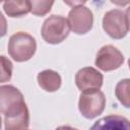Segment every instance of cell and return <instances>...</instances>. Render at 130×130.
<instances>
[{"mask_svg":"<svg viewBox=\"0 0 130 130\" xmlns=\"http://www.w3.org/2000/svg\"><path fill=\"white\" fill-rule=\"evenodd\" d=\"M68 22L73 32L78 35L86 34L92 27V12L87 7L82 6V4L73 6L68 14Z\"/></svg>","mask_w":130,"mask_h":130,"instance_id":"cell-6","label":"cell"},{"mask_svg":"<svg viewBox=\"0 0 130 130\" xmlns=\"http://www.w3.org/2000/svg\"><path fill=\"white\" fill-rule=\"evenodd\" d=\"M124 62L123 54L115 47L104 46L98 52L95 65L103 71H111L119 68Z\"/></svg>","mask_w":130,"mask_h":130,"instance_id":"cell-7","label":"cell"},{"mask_svg":"<svg viewBox=\"0 0 130 130\" xmlns=\"http://www.w3.org/2000/svg\"><path fill=\"white\" fill-rule=\"evenodd\" d=\"M56 130H77V129H75L73 127H70V126H60Z\"/></svg>","mask_w":130,"mask_h":130,"instance_id":"cell-16","label":"cell"},{"mask_svg":"<svg viewBox=\"0 0 130 130\" xmlns=\"http://www.w3.org/2000/svg\"><path fill=\"white\" fill-rule=\"evenodd\" d=\"M126 17H127V20H128V26H129V30H130V6L126 10Z\"/></svg>","mask_w":130,"mask_h":130,"instance_id":"cell-17","label":"cell"},{"mask_svg":"<svg viewBox=\"0 0 130 130\" xmlns=\"http://www.w3.org/2000/svg\"><path fill=\"white\" fill-rule=\"evenodd\" d=\"M11 75H12V63L5 56H1V82L10 80Z\"/></svg>","mask_w":130,"mask_h":130,"instance_id":"cell-15","label":"cell"},{"mask_svg":"<svg viewBox=\"0 0 130 130\" xmlns=\"http://www.w3.org/2000/svg\"><path fill=\"white\" fill-rule=\"evenodd\" d=\"M115 94L124 107L130 108V78L123 79L117 83Z\"/></svg>","mask_w":130,"mask_h":130,"instance_id":"cell-13","label":"cell"},{"mask_svg":"<svg viewBox=\"0 0 130 130\" xmlns=\"http://www.w3.org/2000/svg\"><path fill=\"white\" fill-rule=\"evenodd\" d=\"M105 106L106 98L100 89L85 91L80 94L78 108L81 115L86 119H93L102 114Z\"/></svg>","mask_w":130,"mask_h":130,"instance_id":"cell-4","label":"cell"},{"mask_svg":"<svg viewBox=\"0 0 130 130\" xmlns=\"http://www.w3.org/2000/svg\"><path fill=\"white\" fill-rule=\"evenodd\" d=\"M3 8L8 16L19 17L30 11V1H6L3 3Z\"/></svg>","mask_w":130,"mask_h":130,"instance_id":"cell-11","label":"cell"},{"mask_svg":"<svg viewBox=\"0 0 130 130\" xmlns=\"http://www.w3.org/2000/svg\"><path fill=\"white\" fill-rule=\"evenodd\" d=\"M89 130H130V121L120 115H109L99 119Z\"/></svg>","mask_w":130,"mask_h":130,"instance_id":"cell-9","label":"cell"},{"mask_svg":"<svg viewBox=\"0 0 130 130\" xmlns=\"http://www.w3.org/2000/svg\"><path fill=\"white\" fill-rule=\"evenodd\" d=\"M61 76L53 70H44L38 74V83L46 91L53 92L61 86Z\"/></svg>","mask_w":130,"mask_h":130,"instance_id":"cell-10","label":"cell"},{"mask_svg":"<svg viewBox=\"0 0 130 130\" xmlns=\"http://www.w3.org/2000/svg\"><path fill=\"white\" fill-rule=\"evenodd\" d=\"M103 28L113 39L124 38L129 30L126 14L119 9L108 11L103 18Z\"/></svg>","mask_w":130,"mask_h":130,"instance_id":"cell-5","label":"cell"},{"mask_svg":"<svg viewBox=\"0 0 130 130\" xmlns=\"http://www.w3.org/2000/svg\"><path fill=\"white\" fill-rule=\"evenodd\" d=\"M70 30L68 19L59 15H52L47 18L42 26V37L49 44H59L63 42Z\"/></svg>","mask_w":130,"mask_h":130,"instance_id":"cell-3","label":"cell"},{"mask_svg":"<svg viewBox=\"0 0 130 130\" xmlns=\"http://www.w3.org/2000/svg\"><path fill=\"white\" fill-rule=\"evenodd\" d=\"M75 83L82 92L98 90L103 84V75L92 67H84L77 71Z\"/></svg>","mask_w":130,"mask_h":130,"instance_id":"cell-8","label":"cell"},{"mask_svg":"<svg viewBox=\"0 0 130 130\" xmlns=\"http://www.w3.org/2000/svg\"><path fill=\"white\" fill-rule=\"evenodd\" d=\"M53 4L54 1H30V11L35 15L42 16L50 11Z\"/></svg>","mask_w":130,"mask_h":130,"instance_id":"cell-14","label":"cell"},{"mask_svg":"<svg viewBox=\"0 0 130 130\" xmlns=\"http://www.w3.org/2000/svg\"><path fill=\"white\" fill-rule=\"evenodd\" d=\"M28 124H29V114L27 109L15 117L4 118L5 130H27Z\"/></svg>","mask_w":130,"mask_h":130,"instance_id":"cell-12","label":"cell"},{"mask_svg":"<svg viewBox=\"0 0 130 130\" xmlns=\"http://www.w3.org/2000/svg\"><path fill=\"white\" fill-rule=\"evenodd\" d=\"M128 64H129V68H130V59H129V61H128Z\"/></svg>","mask_w":130,"mask_h":130,"instance_id":"cell-18","label":"cell"},{"mask_svg":"<svg viewBox=\"0 0 130 130\" xmlns=\"http://www.w3.org/2000/svg\"><path fill=\"white\" fill-rule=\"evenodd\" d=\"M27 109L22 93L12 85L0 87V111L4 118H12Z\"/></svg>","mask_w":130,"mask_h":130,"instance_id":"cell-1","label":"cell"},{"mask_svg":"<svg viewBox=\"0 0 130 130\" xmlns=\"http://www.w3.org/2000/svg\"><path fill=\"white\" fill-rule=\"evenodd\" d=\"M37 49V43L34 37L26 32H16L12 35L8 43V53L16 62L29 60Z\"/></svg>","mask_w":130,"mask_h":130,"instance_id":"cell-2","label":"cell"}]
</instances>
